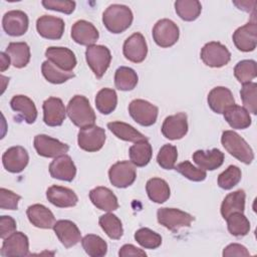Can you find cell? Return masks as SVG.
Listing matches in <instances>:
<instances>
[{"mask_svg": "<svg viewBox=\"0 0 257 257\" xmlns=\"http://www.w3.org/2000/svg\"><path fill=\"white\" fill-rule=\"evenodd\" d=\"M175 170L181 175H183L185 178L193 182H202L207 177V173L205 170L196 168L189 161L180 163L175 167Z\"/></svg>", "mask_w": 257, "mask_h": 257, "instance_id": "obj_48", "label": "cell"}, {"mask_svg": "<svg viewBox=\"0 0 257 257\" xmlns=\"http://www.w3.org/2000/svg\"><path fill=\"white\" fill-rule=\"evenodd\" d=\"M230 234L235 237L246 236L250 231V222L243 213H233L226 218Z\"/></svg>", "mask_w": 257, "mask_h": 257, "instance_id": "obj_42", "label": "cell"}, {"mask_svg": "<svg viewBox=\"0 0 257 257\" xmlns=\"http://www.w3.org/2000/svg\"><path fill=\"white\" fill-rule=\"evenodd\" d=\"M234 75L242 84L251 82V80L257 75L256 61L252 59H244L239 61L234 67Z\"/></svg>", "mask_w": 257, "mask_h": 257, "instance_id": "obj_43", "label": "cell"}, {"mask_svg": "<svg viewBox=\"0 0 257 257\" xmlns=\"http://www.w3.org/2000/svg\"><path fill=\"white\" fill-rule=\"evenodd\" d=\"M201 59L209 67L219 68L229 63L231 53L228 48L218 41L206 43L201 49Z\"/></svg>", "mask_w": 257, "mask_h": 257, "instance_id": "obj_6", "label": "cell"}, {"mask_svg": "<svg viewBox=\"0 0 257 257\" xmlns=\"http://www.w3.org/2000/svg\"><path fill=\"white\" fill-rule=\"evenodd\" d=\"M233 42L238 50L250 52L256 48L257 44V24L255 21L248 22L237 28L233 33Z\"/></svg>", "mask_w": 257, "mask_h": 257, "instance_id": "obj_13", "label": "cell"}, {"mask_svg": "<svg viewBox=\"0 0 257 257\" xmlns=\"http://www.w3.org/2000/svg\"><path fill=\"white\" fill-rule=\"evenodd\" d=\"M178 159V150L175 146L166 144L164 145L157 156V162L165 170L175 169V165Z\"/></svg>", "mask_w": 257, "mask_h": 257, "instance_id": "obj_46", "label": "cell"}, {"mask_svg": "<svg viewBox=\"0 0 257 257\" xmlns=\"http://www.w3.org/2000/svg\"><path fill=\"white\" fill-rule=\"evenodd\" d=\"M233 3H234L239 9L244 10V11H246V12H249V11L251 10V9L249 8L251 2H249V1H234Z\"/></svg>", "mask_w": 257, "mask_h": 257, "instance_id": "obj_55", "label": "cell"}, {"mask_svg": "<svg viewBox=\"0 0 257 257\" xmlns=\"http://www.w3.org/2000/svg\"><path fill=\"white\" fill-rule=\"evenodd\" d=\"M26 215L29 222L40 229H51L55 223L53 213L41 204H34L27 208Z\"/></svg>", "mask_w": 257, "mask_h": 257, "instance_id": "obj_27", "label": "cell"}, {"mask_svg": "<svg viewBox=\"0 0 257 257\" xmlns=\"http://www.w3.org/2000/svg\"><path fill=\"white\" fill-rule=\"evenodd\" d=\"M250 253L247 250V248L241 244L238 243H232L229 244L224 250H223V256L224 257H231V256H249Z\"/></svg>", "mask_w": 257, "mask_h": 257, "instance_id": "obj_52", "label": "cell"}, {"mask_svg": "<svg viewBox=\"0 0 257 257\" xmlns=\"http://www.w3.org/2000/svg\"><path fill=\"white\" fill-rule=\"evenodd\" d=\"M81 245L85 253L91 257H102L107 252L106 242L94 234H87L81 239Z\"/></svg>", "mask_w": 257, "mask_h": 257, "instance_id": "obj_40", "label": "cell"}, {"mask_svg": "<svg viewBox=\"0 0 257 257\" xmlns=\"http://www.w3.org/2000/svg\"><path fill=\"white\" fill-rule=\"evenodd\" d=\"M29 25L28 16L21 10H11L4 14L2 26L10 36H21L26 33Z\"/></svg>", "mask_w": 257, "mask_h": 257, "instance_id": "obj_18", "label": "cell"}, {"mask_svg": "<svg viewBox=\"0 0 257 257\" xmlns=\"http://www.w3.org/2000/svg\"><path fill=\"white\" fill-rule=\"evenodd\" d=\"M6 54L16 68H23L30 61V48L26 42H10L6 48Z\"/></svg>", "mask_w": 257, "mask_h": 257, "instance_id": "obj_33", "label": "cell"}, {"mask_svg": "<svg viewBox=\"0 0 257 257\" xmlns=\"http://www.w3.org/2000/svg\"><path fill=\"white\" fill-rule=\"evenodd\" d=\"M242 173L237 166H229L218 176V185L221 189L231 190L241 181Z\"/></svg>", "mask_w": 257, "mask_h": 257, "instance_id": "obj_47", "label": "cell"}, {"mask_svg": "<svg viewBox=\"0 0 257 257\" xmlns=\"http://www.w3.org/2000/svg\"><path fill=\"white\" fill-rule=\"evenodd\" d=\"M128 112L139 124L150 126L157 121L159 108L145 99H134L128 104Z\"/></svg>", "mask_w": 257, "mask_h": 257, "instance_id": "obj_8", "label": "cell"}, {"mask_svg": "<svg viewBox=\"0 0 257 257\" xmlns=\"http://www.w3.org/2000/svg\"><path fill=\"white\" fill-rule=\"evenodd\" d=\"M98 223L101 229L110 239H113V240L120 239V237L123 234L121 221L118 219V217H116L111 213L101 215L99 217Z\"/></svg>", "mask_w": 257, "mask_h": 257, "instance_id": "obj_41", "label": "cell"}, {"mask_svg": "<svg viewBox=\"0 0 257 257\" xmlns=\"http://www.w3.org/2000/svg\"><path fill=\"white\" fill-rule=\"evenodd\" d=\"M16 222L10 216H1L0 218V237L5 239L16 231Z\"/></svg>", "mask_w": 257, "mask_h": 257, "instance_id": "obj_51", "label": "cell"}, {"mask_svg": "<svg viewBox=\"0 0 257 257\" xmlns=\"http://www.w3.org/2000/svg\"><path fill=\"white\" fill-rule=\"evenodd\" d=\"M193 161L200 169L214 171L223 165L224 153L218 149H212L210 151L198 150L193 154Z\"/></svg>", "mask_w": 257, "mask_h": 257, "instance_id": "obj_28", "label": "cell"}, {"mask_svg": "<svg viewBox=\"0 0 257 257\" xmlns=\"http://www.w3.org/2000/svg\"><path fill=\"white\" fill-rule=\"evenodd\" d=\"M63 19L51 15L40 16L36 21V29L38 34L46 39L58 40L64 32Z\"/></svg>", "mask_w": 257, "mask_h": 257, "instance_id": "obj_16", "label": "cell"}, {"mask_svg": "<svg viewBox=\"0 0 257 257\" xmlns=\"http://www.w3.org/2000/svg\"><path fill=\"white\" fill-rule=\"evenodd\" d=\"M122 51L127 60L134 63L143 62L148 54V45L144 35L136 32L127 37L123 43Z\"/></svg>", "mask_w": 257, "mask_h": 257, "instance_id": "obj_14", "label": "cell"}, {"mask_svg": "<svg viewBox=\"0 0 257 257\" xmlns=\"http://www.w3.org/2000/svg\"><path fill=\"white\" fill-rule=\"evenodd\" d=\"M162 134L165 138L176 141L184 138L188 133V120L185 112H178L165 118L162 124Z\"/></svg>", "mask_w": 257, "mask_h": 257, "instance_id": "obj_15", "label": "cell"}, {"mask_svg": "<svg viewBox=\"0 0 257 257\" xmlns=\"http://www.w3.org/2000/svg\"><path fill=\"white\" fill-rule=\"evenodd\" d=\"M42 5L47 10L71 14L75 9V2L69 0H43Z\"/></svg>", "mask_w": 257, "mask_h": 257, "instance_id": "obj_49", "label": "cell"}, {"mask_svg": "<svg viewBox=\"0 0 257 257\" xmlns=\"http://www.w3.org/2000/svg\"><path fill=\"white\" fill-rule=\"evenodd\" d=\"M85 59L97 78H101L111 61L109 49L103 45H90L85 50Z\"/></svg>", "mask_w": 257, "mask_h": 257, "instance_id": "obj_5", "label": "cell"}, {"mask_svg": "<svg viewBox=\"0 0 257 257\" xmlns=\"http://www.w3.org/2000/svg\"><path fill=\"white\" fill-rule=\"evenodd\" d=\"M53 230L55 235L65 248L75 246L81 240V233L78 227L72 221H56L53 225Z\"/></svg>", "mask_w": 257, "mask_h": 257, "instance_id": "obj_20", "label": "cell"}, {"mask_svg": "<svg viewBox=\"0 0 257 257\" xmlns=\"http://www.w3.org/2000/svg\"><path fill=\"white\" fill-rule=\"evenodd\" d=\"M21 196L17 195L16 193L1 188L0 189V207L3 210H17L18 209V202L20 201Z\"/></svg>", "mask_w": 257, "mask_h": 257, "instance_id": "obj_50", "label": "cell"}, {"mask_svg": "<svg viewBox=\"0 0 257 257\" xmlns=\"http://www.w3.org/2000/svg\"><path fill=\"white\" fill-rule=\"evenodd\" d=\"M208 104L216 113H223L228 107L235 104L231 90L225 86H216L208 94Z\"/></svg>", "mask_w": 257, "mask_h": 257, "instance_id": "obj_25", "label": "cell"}, {"mask_svg": "<svg viewBox=\"0 0 257 257\" xmlns=\"http://www.w3.org/2000/svg\"><path fill=\"white\" fill-rule=\"evenodd\" d=\"M180 36L178 25L170 19L159 20L153 28V38L157 45L168 48L177 43Z\"/></svg>", "mask_w": 257, "mask_h": 257, "instance_id": "obj_7", "label": "cell"}, {"mask_svg": "<svg viewBox=\"0 0 257 257\" xmlns=\"http://www.w3.org/2000/svg\"><path fill=\"white\" fill-rule=\"evenodd\" d=\"M46 58L64 71L71 72L76 66L75 54L67 47L50 46L45 51Z\"/></svg>", "mask_w": 257, "mask_h": 257, "instance_id": "obj_21", "label": "cell"}, {"mask_svg": "<svg viewBox=\"0 0 257 257\" xmlns=\"http://www.w3.org/2000/svg\"><path fill=\"white\" fill-rule=\"evenodd\" d=\"M137 72L126 66H120L115 70L114 73V85L118 90L128 91L134 89L138 84Z\"/></svg>", "mask_w": 257, "mask_h": 257, "instance_id": "obj_36", "label": "cell"}, {"mask_svg": "<svg viewBox=\"0 0 257 257\" xmlns=\"http://www.w3.org/2000/svg\"><path fill=\"white\" fill-rule=\"evenodd\" d=\"M105 142V132L97 125L80 128L77 136L78 147L88 153L99 151Z\"/></svg>", "mask_w": 257, "mask_h": 257, "instance_id": "obj_10", "label": "cell"}, {"mask_svg": "<svg viewBox=\"0 0 257 257\" xmlns=\"http://www.w3.org/2000/svg\"><path fill=\"white\" fill-rule=\"evenodd\" d=\"M135 240L146 249H157L162 244V237L149 228H141L135 233Z\"/></svg>", "mask_w": 257, "mask_h": 257, "instance_id": "obj_44", "label": "cell"}, {"mask_svg": "<svg viewBox=\"0 0 257 257\" xmlns=\"http://www.w3.org/2000/svg\"><path fill=\"white\" fill-rule=\"evenodd\" d=\"M134 15L130 7L121 4L109 5L102 14V23L105 28L114 34L125 31L133 23Z\"/></svg>", "mask_w": 257, "mask_h": 257, "instance_id": "obj_1", "label": "cell"}, {"mask_svg": "<svg viewBox=\"0 0 257 257\" xmlns=\"http://www.w3.org/2000/svg\"><path fill=\"white\" fill-rule=\"evenodd\" d=\"M91 203L99 210L111 212L118 208L116 196L106 187H96L89 192Z\"/></svg>", "mask_w": 257, "mask_h": 257, "instance_id": "obj_26", "label": "cell"}, {"mask_svg": "<svg viewBox=\"0 0 257 257\" xmlns=\"http://www.w3.org/2000/svg\"><path fill=\"white\" fill-rule=\"evenodd\" d=\"M221 143L225 150L240 162L249 165L254 160L253 150L237 133L233 131L223 132Z\"/></svg>", "mask_w": 257, "mask_h": 257, "instance_id": "obj_3", "label": "cell"}, {"mask_svg": "<svg viewBox=\"0 0 257 257\" xmlns=\"http://www.w3.org/2000/svg\"><path fill=\"white\" fill-rule=\"evenodd\" d=\"M29 162V156L27 151L21 146L11 147L5 151L2 156L3 167L10 173L22 172Z\"/></svg>", "mask_w": 257, "mask_h": 257, "instance_id": "obj_19", "label": "cell"}, {"mask_svg": "<svg viewBox=\"0 0 257 257\" xmlns=\"http://www.w3.org/2000/svg\"><path fill=\"white\" fill-rule=\"evenodd\" d=\"M0 58H1V64H0V69L1 71H5L9 65H10V57L6 54V52H1L0 53Z\"/></svg>", "mask_w": 257, "mask_h": 257, "instance_id": "obj_54", "label": "cell"}, {"mask_svg": "<svg viewBox=\"0 0 257 257\" xmlns=\"http://www.w3.org/2000/svg\"><path fill=\"white\" fill-rule=\"evenodd\" d=\"M43 121L49 126H59L66 116V108L63 101L54 96H50L43 101Z\"/></svg>", "mask_w": 257, "mask_h": 257, "instance_id": "obj_17", "label": "cell"}, {"mask_svg": "<svg viewBox=\"0 0 257 257\" xmlns=\"http://www.w3.org/2000/svg\"><path fill=\"white\" fill-rule=\"evenodd\" d=\"M117 104V94L112 88H102L95 96V106L102 114L112 112Z\"/></svg>", "mask_w": 257, "mask_h": 257, "instance_id": "obj_37", "label": "cell"}, {"mask_svg": "<svg viewBox=\"0 0 257 257\" xmlns=\"http://www.w3.org/2000/svg\"><path fill=\"white\" fill-rule=\"evenodd\" d=\"M225 120L229 125L236 130H245L251 125L252 119L248 110L240 105L233 104L228 107L224 112Z\"/></svg>", "mask_w": 257, "mask_h": 257, "instance_id": "obj_30", "label": "cell"}, {"mask_svg": "<svg viewBox=\"0 0 257 257\" xmlns=\"http://www.w3.org/2000/svg\"><path fill=\"white\" fill-rule=\"evenodd\" d=\"M146 191L151 201L162 204L165 203L171 195L168 183L161 178H152L146 184Z\"/></svg>", "mask_w": 257, "mask_h": 257, "instance_id": "obj_34", "label": "cell"}, {"mask_svg": "<svg viewBox=\"0 0 257 257\" xmlns=\"http://www.w3.org/2000/svg\"><path fill=\"white\" fill-rule=\"evenodd\" d=\"M71 37L80 45L90 46L97 41L99 33L92 23L86 20H78L71 27Z\"/></svg>", "mask_w": 257, "mask_h": 257, "instance_id": "obj_23", "label": "cell"}, {"mask_svg": "<svg viewBox=\"0 0 257 257\" xmlns=\"http://www.w3.org/2000/svg\"><path fill=\"white\" fill-rule=\"evenodd\" d=\"M175 9L178 16L185 21L196 20L202 11V5L198 0H177Z\"/></svg>", "mask_w": 257, "mask_h": 257, "instance_id": "obj_38", "label": "cell"}, {"mask_svg": "<svg viewBox=\"0 0 257 257\" xmlns=\"http://www.w3.org/2000/svg\"><path fill=\"white\" fill-rule=\"evenodd\" d=\"M108 178L111 185L116 188H127L136 181L137 170L135 165L128 161H121L113 164L108 171Z\"/></svg>", "mask_w": 257, "mask_h": 257, "instance_id": "obj_9", "label": "cell"}, {"mask_svg": "<svg viewBox=\"0 0 257 257\" xmlns=\"http://www.w3.org/2000/svg\"><path fill=\"white\" fill-rule=\"evenodd\" d=\"M131 162L137 167L147 166L153 156L152 146L148 141H141L135 143L128 151Z\"/></svg>", "mask_w": 257, "mask_h": 257, "instance_id": "obj_35", "label": "cell"}, {"mask_svg": "<svg viewBox=\"0 0 257 257\" xmlns=\"http://www.w3.org/2000/svg\"><path fill=\"white\" fill-rule=\"evenodd\" d=\"M0 254L2 257H23L29 255L28 237L22 232L15 231L13 234L4 239Z\"/></svg>", "mask_w": 257, "mask_h": 257, "instance_id": "obj_12", "label": "cell"}, {"mask_svg": "<svg viewBox=\"0 0 257 257\" xmlns=\"http://www.w3.org/2000/svg\"><path fill=\"white\" fill-rule=\"evenodd\" d=\"M46 198L52 205L58 208L74 207L78 202L76 194L71 189L57 185H53L47 189Z\"/></svg>", "mask_w": 257, "mask_h": 257, "instance_id": "obj_24", "label": "cell"}, {"mask_svg": "<svg viewBox=\"0 0 257 257\" xmlns=\"http://www.w3.org/2000/svg\"><path fill=\"white\" fill-rule=\"evenodd\" d=\"M240 95L244 107L251 112L252 114H256L257 112V83L249 82L243 84Z\"/></svg>", "mask_w": 257, "mask_h": 257, "instance_id": "obj_45", "label": "cell"}, {"mask_svg": "<svg viewBox=\"0 0 257 257\" xmlns=\"http://www.w3.org/2000/svg\"><path fill=\"white\" fill-rule=\"evenodd\" d=\"M41 71H42L44 78L48 82L53 83V84L63 83L65 81H67L68 79L75 76V74L72 71L71 72L64 71V70L60 69L59 67H57L55 64H53L49 60L42 62Z\"/></svg>", "mask_w": 257, "mask_h": 257, "instance_id": "obj_39", "label": "cell"}, {"mask_svg": "<svg viewBox=\"0 0 257 257\" xmlns=\"http://www.w3.org/2000/svg\"><path fill=\"white\" fill-rule=\"evenodd\" d=\"M157 219L162 226L173 232L180 228L190 227L195 220L191 214L176 208H160L157 212Z\"/></svg>", "mask_w": 257, "mask_h": 257, "instance_id": "obj_4", "label": "cell"}, {"mask_svg": "<svg viewBox=\"0 0 257 257\" xmlns=\"http://www.w3.org/2000/svg\"><path fill=\"white\" fill-rule=\"evenodd\" d=\"M108 130L119 140L132 143L148 141V138L137 131L133 125L122 121H111L107 123Z\"/></svg>", "mask_w": 257, "mask_h": 257, "instance_id": "obj_31", "label": "cell"}, {"mask_svg": "<svg viewBox=\"0 0 257 257\" xmlns=\"http://www.w3.org/2000/svg\"><path fill=\"white\" fill-rule=\"evenodd\" d=\"M49 173L54 179L71 182L75 178L76 167L69 156L61 155L50 163Z\"/></svg>", "mask_w": 257, "mask_h": 257, "instance_id": "obj_22", "label": "cell"}, {"mask_svg": "<svg viewBox=\"0 0 257 257\" xmlns=\"http://www.w3.org/2000/svg\"><path fill=\"white\" fill-rule=\"evenodd\" d=\"M10 106L14 111L18 112L27 123H33L37 118L36 106L32 99L26 95H14L10 100Z\"/></svg>", "mask_w": 257, "mask_h": 257, "instance_id": "obj_29", "label": "cell"}, {"mask_svg": "<svg viewBox=\"0 0 257 257\" xmlns=\"http://www.w3.org/2000/svg\"><path fill=\"white\" fill-rule=\"evenodd\" d=\"M66 113L73 124L80 128L93 125L96 119L94 110L91 107L88 99L79 94L74 95L69 100Z\"/></svg>", "mask_w": 257, "mask_h": 257, "instance_id": "obj_2", "label": "cell"}, {"mask_svg": "<svg viewBox=\"0 0 257 257\" xmlns=\"http://www.w3.org/2000/svg\"><path fill=\"white\" fill-rule=\"evenodd\" d=\"M246 194L244 190H237L228 194L221 204V215L226 220L233 213H243L245 210Z\"/></svg>", "mask_w": 257, "mask_h": 257, "instance_id": "obj_32", "label": "cell"}, {"mask_svg": "<svg viewBox=\"0 0 257 257\" xmlns=\"http://www.w3.org/2000/svg\"><path fill=\"white\" fill-rule=\"evenodd\" d=\"M33 145L37 154L44 158H56L65 155L69 150L68 145L47 135L35 136Z\"/></svg>", "mask_w": 257, "mask_h": 257, "instance_id": "obj_11", "label": "cell"}, {"mask_svg": "<svg viewBox=\"0 0 257 257\" xmlns=\"http://www.w3.org/2000/svg\"><path fill=\"white\" fill-rule=\"evenodd\" d=\"M118 256H119V257H126V256H141V257H146V256H147V253H146L144 250H142V249H140V248L134 246L133 244H125V245H123V246L119 249V251H118Z\"/></svg>", "mask_w": 257, "mask_h": 257, "instance_id": "obj_53", "label": "cell"}]
</instances>
